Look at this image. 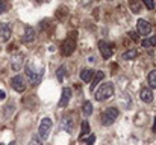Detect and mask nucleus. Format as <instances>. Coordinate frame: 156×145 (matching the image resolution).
<instances>
[{
  "label": "nucleus",
  "instance_id": "f257e3e1",
  "mask_svg": "<svg viewBox=\"0 0 156 145\" xmlns=\"http://www.w3.org/2000/svg\"><path fill=\"white\" fill-rule=\"evenodd\" d=\"M24 71H26V77L29 79V83H30L32 86H37V85H40V83H41L43 73H44V67H41L40 70H37L35 64L30 60V62H27V64H26Z\"/></svg>",
  "mask_w": 156,
  "mask_h": 145
},
{
  "label": "nucleus",
  "instance_id": "f03ea898",
  "mask_svg": "<svg viewBox=\"0 0 156 145\" xmlns=\"http://www.w3.org/2000/svg\"><path fill=\"white\" fill-rule=\"evenodd\" d=\"M114 83H111V82H105L100 85V88L96 91V100L97 101H106V100H109L111 97H114Z\"/></svg>",
  "mask_w": 156,
  "mask_h": 145
},
{
  "label": "nucleus",
  "instance_id": "7ed1b4c3",
  "mask_svg": "<svg viewBox=\"0 0 156 145\" xmlns=\"http://www.w3.org/2000/svg\"><path fill=\"white\" fill-rule=\"evenodd\" d=\"M118 115H120V110H118L117 107H108L103 113H102V126H105V127L112 126V124L117 121Z\"/></svg>",
  "mask_w": 156,
  "mask_h": 145
},
{
  "label": "nucleus",
  "instance_id": "20e7f679",
  "mask_svg": "<svg viewBox=\"0 0 156 145\" xmlns=\"http://www.w3.org/2000/svg\"><path fill=\"white\" fill-rule=\"evenodd\" d=\"M52 126H53V123L50 118H43V119H41L40 127H38V136H40L43 141H46V139L49 138L50 130H52Z\"/></svg>",
  "mask_w": 156,
  "mask_h": 145
},
{
  "label": "nucleus",
  "instance_id": "39448f33",
  "mask_svg": "<svg viewBox=\"0 0 156 145\" xmlns=\"http://www.w3.org/2000/svg\"><path fill=\"white\" fill-rule=\"evenodd\" d=\"M76 50V38L74 36H70V38H67L62 44H61V53H62V56H71L73 54V51Z\"/></svg>",
  "mask_w": 156,
  "mask_h": 145
},
{
  "label": "nucleus",
  "instance_id": "423d86ee",
  "mask_svg": "<svg viewBox=\"0 0 156 145\" xmlns=\"http://www.w3.org/2000/svg\"><path fill=\"white\" fill-rule=\"evenodd\" d=\"M11 86H12V89L17 91V92H24L27 85H26L24 77L20 76V74H17V76H14V77L11 79Z\"/></svg>",
  "mask_w": 156,
  "mask_h": 145
},
{
  "label": "nucleus",
  "instance_id": "0eeeda50",
  "mask_svg": "<svg viewBox=\"0 0 156 145\" xmlns=\"http://www.w3.org/2000/svg\"><path fill=\"white\" fill-rule=\"evenodd\" d=\"M136 29H138V33H140L141 36H146V35H150V32H152V24H150L147 20L140 18V20L136 21Z\"/></svg>",
  "mask_w": 156,
  "mask_h": 145
},
{
  "label": "nucleus",
  "instance_id": "6e6552de",
  "mask_svg": "<svg viewBox=\"0 0 156 145\" xmlns=\"http://www.w3.org/2000/svg\"><path fill=\"white\" fill-rule=\"evenodd\" d=\"M23 65H24V56L21 53L12 54V57H11V68H12V71H20L23 68Z\"/></svg>",
  "mask_w": 156,
  "mask_h": 145
},
{
  "label": "nucleus",
  "instance_id": "1a4fd4ad",
  "mask_svg": "<svg viewBox=\"0 0 156 145\" xmlns=\"http://www.w3.org/2000/svg\"><path fill=\"white\" fill-rule=\"evenodd\" d=\"M99 50L105 59H109L114 54V46L109 44L108 41H99Z\"/></svg>",
  "mask_w": 156,
  "mask_h": 145
},
{
  "label": "nucleus",
  "instance_id": "9d476101",
  "mask_svg": "<svg viewBox=\"0 0 156 145\" xmlns=\"http://www.w3.org/2000/svg\"><path fill=\"white\" fill-rule=\"evenodd\" d=\"M34 40H35V29H34L32 26H26V27H24V33H23V36H21V41L26 43V44H29V43H32Z\"/></svg>",
  "mask_w": 156,
  "mask_h": 145
},
{
  "label": "nucleus",
  "instance_id": "9b49d317",
  "mask_svg": "<svg viewBox=\"0 0 156 145\" xmlns=\"http://www.w3.org/2000/svg\"><path fill=\"white\" fill-rule=\"evenodd\" d=\"M71 89L70 88H64L62 89V95H61V100H59V103H58V106L59 107H65V106H68V103H70V100H71Z\"/></svg>",
  "mask_w": 156,
  "mask_h": 145
},
{
  "label": "nucleus",
  "instance_id": "f8f14e48",
  "mask_svg": "<svg viewBox=\"0 0 156 145\" xmlns=\"http://www.w3.org/2000/svg\"><path fill=\"white\" fill-rule=\"evenodd\" d=\"M103 79H105V73L103 71H94L93 82H91V85H90V91H91V92H94V91H96V88L99 86V83H100Z\"/></svg>",
  "mask_w": 156,
  "mask_h": 145
},
{
  "label": "nucleus",
  "instance_id": "ddd939ff",
  "mask_svg": "<svg viewBox=\"0 0 156 145\" xmlns=\"http://www.w3.org/2000/svg\"><path fill=\"white\" fill-rule=\"evenodd\" d=\"M140 98H141V101H144V103H152L153 101V91L150 89V88H147V86H144V88H141V91H140Z\"/></svg>",
  "mask_w": 156,
  "mask_h": 145
},
{
  "label": "nucleus",
  "instance_id": "4468645a",
  "mask_svg": "<svg viewBox=\"0 0 156 145\" xmlns=\"http://www.w3.org/2000/svg\"><path fill=\"white\" fill-rule=\"evenodd\" d=\"M12 35V30H11V26L8 23H2L0 26V36H2V41H9Z\"/></svg>",
  "mask_w": 156,
  "mask_h": 145
},
{
  "label": "nucleus",
  "instance_id": "2eb2a0df",
  "mask_svg": "<svg viewBox=\"0 0 156 145\" xmlns=\"http://www.w3.org/2000/svg\"><path fill=\"white\" fill-rule=\"evenodd\" d=\"M138 54H140V51H138L136 48H130V50L124 51L121 57H123V60H132V59L138 57Z\"/></svg>",
  "mask_w": 156,
  "mask_h": 145
},
{
  "label": "nucleus",
  "instance_id": "dca6fc26",
  "mask_svg": "<svg viewBox=\"0 0 156 145\" xmlns=\"http://www.w3.org/2000/svg\"><path fill=\"white\" fill-rule=\"evenodd\" d=\"M79 76H80V80H82V82H90V80L93 79V76H94V71L90 70V68H83Z\"/></svg>",
  "mask_w": 156,
  "mask_h": 145
},
{
  "label": "nucleus",
  "instance_id": "f3484780",
  "mask_svg": "<svg viewBox=\"0 0 156 145\" xmlns=\"http://www.w3.org/2000/svg\"><path fill=\"white\" fill-rule=\"evenodd\" d=\"M141 46L144 48H150V47H155L156 46V36H149V38H146V40H143L141 41Z\"/></svg>",
  "mask_w": 156,
  "mask_h": 145
},
{
  "label": "nucleus",
  "instance_id": "a211bd4d",
  "mask_svg": "<svg viewBox=\"0 0 156 145\" xmlns=\"http://www.w3.org/2000/svg\"><path fill=\"white\" fill-rule=\"evenodd\" d=\"M147 82H149V86L150 89H156V70H152L147 76Z\"/></svg>",
  "mask_w": 156,
  "mask_h": 145
},
{
  "label": "nucleus",
  "instance_id": "6ab92c4d",
  "mask_svg": "<svg viewBox=\"0 0 156 145\" xmlns=\"http://www.w3.org/2000/svg\"><path fill=\"white\" fill-rule=\"evenodd\" d=\"M67 74H68V73H67V67H65V65H61V67L58 68V71H56V79H58L59 82H64V79H65Z\"/></svg>",
  "mask_w": 156,
  "mask_h": 145
},
{
  "label": "nucleus",
  "instance_id": "aec40b11",
  "mask_svg": "<svg viewBox=\"0 0 156 145\" xmlns=\"http://www.w3.org/2000/svg\"><path fill=\"white\" fill-rule=\"evenodd\" d=\"M93 110H94L93 103H91V101H83V106H82V112H83V115H85V116H90V115L93 113Z\"/></svg>",
  "mask_w": 156,
  "mask_h": 145
},
{
  "label": "nucleus",
  "instance_id": "412c9836",
  "mask_svg": "<svg viewBox=\"0 0 156 145\" xmlns=\"http://www.w3.org/2000/svg\"><path fill=\"white\" fill-rule=\"evenodd\" d=\"M91 130H90V124L88 121H82V132H80V136H79V141H82L87 135H90Z\"/></svg>",
  "mask_w": 156,
  "mask_h": 145
},
{
  "label": "nucleus",
  "instance_id": "4be33fe9",
  "mask_svg": "<svg viewBox=\"0 0 156 145\" xmlns=\"http://www.w3.org/2000/svg\"><path fill=\"white\" fill-rule=\"evenodd\" d=\"M15 110V106H14V103H9V104H6L5 106V116L6 118H9L11 115H12V112Z\"/></svg>",
  "mask_w": 156,
  "mask_h": 145
},
{
  "label": "nucleus",
  "instance_id": "5701e85b",
  "mask_svg": "<svg viewBox=\"0 0 156 145\" xmlns=\"http://www.w3.org/2000/svg\"><path fill=\"white\" fill-rule=\"evenodd\" d=\"M129 6L132 9L133 14H138L140 12V5H138V0H129Z\"/></svg>",
  "mask_w": 156,
  "mask_h": 145
},
{
  "label": "nucleus",
  "instance_id": "b1692460",
  "mask_svg": "<svg viewBox=\"0 0 156 145\" xmlns=\"http://www.w3.org/2000/svg\"><path fill=\"white\" fill-rule=\"evenodd\" d=\"M29 145H43V139L38 135H32V138L29 141Z\"/></svg>",
  "mask_w": 156,
  "mask_h": 145
},
{
  "label": "nucleus",
  "instance_id": "393cba45",
  "mask_svg": "<svg viewBox=\"0 0 156 145\" xmlns=\"http://www.w3.org/2000/svg\"><path fill=\"white\" fill-rule=\"evenodd\" d=\"M6 11H8V3H6V0H0V15L5 14Z\"/></svg>",
  "mask_w": 156,
  "mask_h": 145
},
{
  "label": "nucleus",
  "instance_id": "a878e982",
  "mask_svg": "<svg viewBox=\"0 0 156 145\" xmlns=\"http://www.w3.org/2000/svg\"><path fill=\"white\" fill-rule=\"evenodd\" d=\"M141 2H143V3L146 5V8H147V9H150V11L155 8V3H153V0H141Z\"/></svg>",
  "mask_w": 156,
  "mask_h": 145
},
{
  "label": "nucleus",
  "instance_id": "bb28decb",
  "mask_svg": "<svg viewBox=\"0 0 156 145\" xmlns=\"http://www.w3.org/2000/svg\"><path fill=\"white\" fill-rule=\"evenodd\" d=\"M138 35H140L138 32H133V30H132V32H129V36H130L133 41H138V40H140V38H138Z\"/></svg>",
  "mask_w": 156,
  "mask_h": 145
},
{
  "label": "nucleus",
  "instance_id": "cd10ccee",
  "mask_svg": "<svg viewBox=\"0 0 156 145\" xmlns=\"http://www.w3.org/2000/svg\"><path fill=\"white\" fill-rule=\"evenodd\" d=\"M94 142H96V136H94V135H91V136H90V139H88V142H87V145H94Z\"/></svg>",
  "mask_w": 156,
  "mask_h": 145
},
{
  "label": "nucleus",
  "instance_id": "c85d7f7f",
  "mask_svg": "<svg viewBox=\"0 0 156 145\" xmlns=\"http://www.w3.org/2000/svg\"><path fill=\"white\" fill-rule=\"evenodd\" d=\"M5 97H6L5 91H0V101H2V100H5Z\"/></svg>",
  "mask_w": 156,
  "mask_h": 145
},
{
  "label": "nucleus",
  "instance_id": "c756f323",
  "mask_svg": "<svg viewBox=\"0 0 156 145\" xmlns=\"http://www.w3.org/2000/svg\"><path fill=\"white\" fill-rule=\"evenodd\" d=\"M153 133H156V118H155V127H153Z\"/></svg>",
  "mask_w": 156,
  "mask_h": 145
},
{
  "label": "nucleus",
  "instance_id": "7c9ffc66",
  "mask_svg": "<svg viewBox=\"0 0 156 145\" xmlns=\"http://www.w3.org/2000/svg\"><path fill=\"white\" fill-rule=\"evenodd\" d=\"M8 145H17V144H15V142H9Z\"/></svg>",
  "mask_w": 156,
  "mask_h": 145
},
{
  "label": "nucleus",
  "instance_id": "2f4dec72",
  "mask_svg": "<svg viewBox=\"0 0 156 145\" xmlns=\"http://www.w3.org/2000/svg\"><path fill=\"white\" fill-rule=\"evenodd\" d=\"M38 2H43V0H38Z\"/></svg>",
  "mask_w": 156,
  "mask_h": 145
}]
</instances>
